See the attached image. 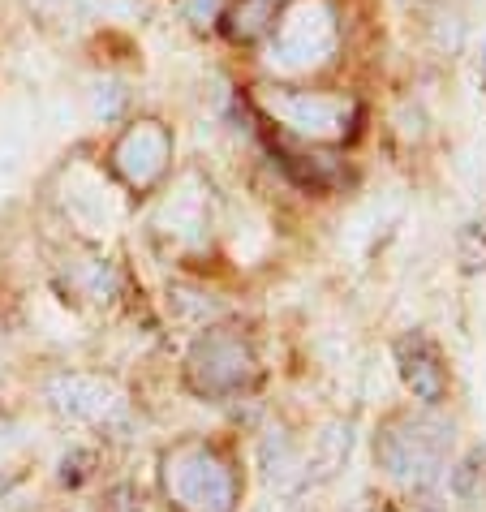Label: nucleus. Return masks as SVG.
<instances>
[{
    "label": "nucleus",
    "instance_id": "f03ea898",
    "mask_svg": "<svg viewBox=\"0 0 486 512\" xmlns=\"http://www.w3.org/2000/svg\"><path fill=\"white\" fill-rule=\"evenodd\" d=\"M267 104L280 121H289L306 134H340L349 112L340 99H323V95H267Z\"/></svg>",
    "mask_w": 486,
    "mask_h": 512
},
{
    "label": "nucleus",
    "instance_id": "f257e3e1",
    "mask_svg": "<svg viewBox=\"0 0 486 512\" xmlns=\"http://www.w3.org/2000/svg\"><path fill=\"white\" fill-rule=\"evenodd\" d=\"M332 48H336L332 9H327L323 0H297L276 26L271 61L284 69H306V65H319Z\"/></svg>",
    "mask_w": 486,
    "mask_h": 512
},
{
    "label": "nucleus",
    "instance_id": "20e7f679",
    "mask_svg": "<svg viewBox=\"0 0 486 512\" xmlns=\"http://www.w3.org/2000/svg\"><path fill=\"white\" fill-rule=\"evenodd\" d=\"M271 13H276V0H241L237 5V35L263 31V26L271 22Z\"/></svg>",
    "mask_w": 486,
    "mask_h": 512
},
{
    "label": "nucleus",
    "instance_id": "39448f33",
    "mask_svg": "<svg viewBox=\"0 0 486 512\" xmlns=\"http://www.w3.org/2000/svg\"><path fill=\"white\" fill-rule=\"evenodd\" d=\"M216 13H220V0H185V18L198 22V26L211 22Z\"/></svg>",
    "mask_w": 486,
    "mask_h": 512
},
{
    "label": "nucleus",
    "instance_id": "7ed1b4c3",
    "mask_svg": "<svg viewBox=\"0 0 486 512\" xmlns=\"http://www.w3.org/2000/svg\"><path fill=\"white\" fill-rule=\"evenodd\" d=\"M164 134L155 130V125H138V130L121 142V164H125V173H130L134 181H147L160 173V164H164Z\"/></svg>",
    "mask_w": 486,
    "mask_h": 512
}]
</instances>
